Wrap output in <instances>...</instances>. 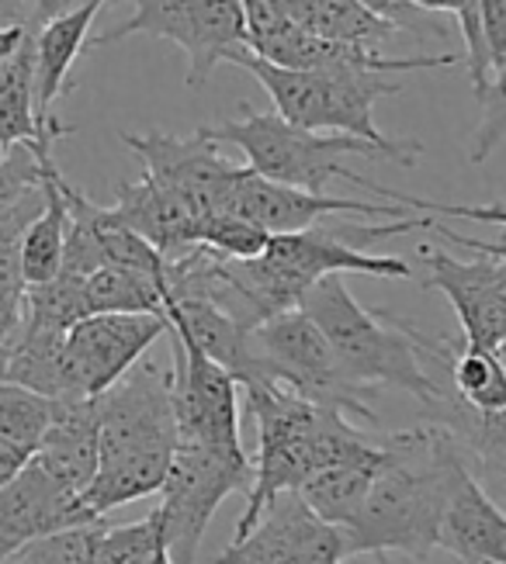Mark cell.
<instances>
[{
    "instance_id": "cell-32",
    "label": "cell",
    "mask_w": 506,
    "mask_h": 564,
    "mask_svg": "<svg viewBox=\"0 0 506 564\" xmlns=\"http://www.w3.org/2000/svg\"><path fill=\"white\" fill-rule=\"evenodd\" d=\"M63 139V132H45L32 142L11 145L0 156V212L18 205L25 194L42 187L45 174V156H53V142Z\"/></svg>"
},
{
    "instance_id": "cell-1",
    "label": "cell",
    "mask_w": 506,
    "mask_h": 564,
    "mask_svg": "<svg viewBox=\"0 0 506 564\" xmlns=\"http://www.w3.org/2000/svg\"><path fill=\"white\" fill-rule=\"evenodd\" d=\"M385 447L389 457L375 475L365 509L344 527L351 557L406 554L423 561L441 547L444 506L465 464V447L441 423L389 433Z\"/></svg>"
},
{
    "instance_id": "cell-48",
    "label": "cell",
    "mask_w": 506,
    "mask_h": 564,
    "mask_svg": "<svg viewBox=\"0 0 506 564\" xmlns=\"http://www.w3.org/2000/svg\"><path fill=\"white\" fill-rule=\"evenodd\" d=\"M499 564H506V547H503V554H499Z\"/></svg>"
},
{
    "instance_id": "cell-35",
    "label": "cell",
    "mask_w": 506,
    "mask_h": 564,
    "mask_svg": "<svg viewBox=\"0 0 506 564\" xmlns=\"http://www.w3.org/2000/svg\"><path fill=\"white\" fill-rule=\"evenodd\" d=\"M45 208V191L25 194L18 205L0 212V291H25V274H21V242L35 218Z\"/></svg>"
},
{
    "instance_id": "cell-40",
    "label": "cell",
    "mask_w": 506,
    "mask_h": 564,
    "mask_svg": "<svg viewBox=\"0 0 506 564\" xmlns=\"http://www.w3.org/2000/svg\"><path fill=\"white\" fill-rule=\"evenodd\" d=\"M482 8V32L493 56V73L506 63V0H478Z\"/></svg>"
},
{
    "instance_id": "cell-21",
    "label": "cell",
    "mask_w": 506,
    "mask_h": 564,
    "mask_svg": "<svg viewBox=\"0 0 506 564\" xmlns=\"http://www.w3.org/2000/svg\"><path fill=\"white\" fill-rule=\"evenodd\" d=\"M108 0H94V4L69 11L50 24H42L35 32V105H39V121H56L53 105L63 94L74 90L69 80V69L87 53V32L98 11Z\"/></svg>"
},
{
    "instance_id": "cell-15",
    "label": "cell",
    "mask_w": 506,
    "mask_h": 564,
    "mask_svg": "<svg viewBox=\"0 0 506 564\" xmlns=\"http://www.w3.org/2000/svg\"><path fill=\"white\" fill-rule=\"evenodd\" d=\"M80 523H94L84 499L42 471L35 460H29L8 485H0V561L21 544Z\"/></svg>"
},
{
    "instance_id": "cell-26",
    "label": "cell",
    "mask_w": 506,
    "mask_h": 564,
    "mask_svg": "<svg viewBox=\"0 0 506 564\" xmlns=\"http://www.w3.org/2000/svg\"><path fill=\"white\" fill-rule=\"evenodd\" d=\"M433 423L448 426L465 454L482 464V471L506 478V409L478 412L451 391V399L433 412Z\"/></svg>"
},
{
    "instance_id": "cell-38",
    "label": "cell",
    "mask_w": 506,
    "mask_h": 564,
    "mask_svg": "<svg viewBox=\"0 0 506 564\" xmlns=\"http://www.w3.org/2000/svg\"><path fill=\"white\" fill-rule=\"evenodd\" d=\"M381 198H389L396 205H406L409 212H423V215H444V218H469V223H493L506 226V205H486V208H472V205H441V202H427V198H409L402 191L385 187Z\"/></svg>"
},
{
    "instance_id": "cell-5",
    "label": "cell",
    "mask_w": 506,
    "mask_h": 564,
    "mask_svg": "<svg viewBox=\"0 0 506 564\" xmlns=\"http://www.w3.org/2000/svg\"><path fill=\"white\" fill-rule=\"evenodd\" d=\"M254 347V375H268L288 388H295L299 395L320 402L326 409H341L357 423H378L372 409L375 391L360 388L347 371L323 329L312 323L302 308L281 312L268 323H260L250 333ZM244 384V381H239Z\"/></svg>"
},
{
    "instance_id": "cell-20",
    "label": "cell",
    "mask_w": 506,
    "mask_h": 564,
    "mask_svg": "<svg viewBox=\"0 0 506 564\" xmlns=\"http://www.w3.org/2000/svg\"><path fill=\"white\" fill-rule=\"evenodd\" d=\"M166 318L177 339L198 347L205 357L223 364L236 381H247L254 375V347L250 329L233 318L223 305H215L198 294H181V299H166Z\"/></svg>"
},
{
    "instance_id": "cell-34",
    "label": "cell",
    "mask_w": 506,
    "mask_h": 564,
    "mask_svg": "<svg viewBox=\"0 0 506 564\" xmlns=\"http://www.w3.org/2000/svg\"><path fill=\"white\" fill-rule=\"evenodd\" d=\"M160 551H166L163 530L157 512H150L139 523H122V527L105 523L98 544H94V564H147Z\"/></svg>"
},
{
    "instance_id": "cell-33",
    "label": "cell",
    "mask_w": 506,
    "mask_h": 564,
    "mask_svg": "<svg viewBox=\"0 0 506 564\" xmlns=\"http://www.w3.org/2000/svg\"><path fill=\"white\" fill-rule=\"evenodd\" d=\"M105 530V520L69 527L39 541L21 544L14 554H8L0 564H94V544Z\"/></svg>"
},
{
    "instance_id": "cell-25",
    "label": "cell",
    "mask_w": 506,
    "mask_h": 564,
    "mask_svg": "<svg viewBox=\"0 0 506 564\" xmlns=\"http://www.w3.org/2000/svg\"><path fill=\"white\" fill-rule=\"evenodd\" d=\"M87 294V312L105 315V312H129V315H166V281L132 271V267H101L98 274L84 281Z\"/></svg>"
},
{
    "instance_id": "cell-19",
    "label": "cell",
    "mask_w": 506,
    "mask_h": 564,
    "mask_svg": "<svg viewBox=\"0 0 506 564\" xmlns=\"http://www.w3.org/2000/svg\"><path fill=\"white\" fill-rule=\"evenodd\" d=\"M441 547L457 564H499L506 547V517L472 475L469 460L457 468L441 520Z\"/></svg>"
},
{
    "instance_id": "cell-43",
    "label": "cell",
    "mask_w": 506,
    "mask_h": 564,
    "mask_svg": "<svg viewBox=\"0 0 506 564\" xmlns=\"http://www.w3.org/2000/svg\"><path fill=\"white\" fill-rule=\"evenodd\" d=\"M87 4H94V0H39L35 32L42 29V24H50V21H56V18H63V14H69V11H80V8H87Z\"/></svg>"
},
{
    "instance_id": "cell-12",
    "label": "cell",
    "mask_w": 506,
    "mask_h": 564,
    "mask_svg": "<svg viewBox=\"0 0 506 564\" xmlns=\"http://www.w3.org/2000/svg\"><path fill=\"white\" fill-rule=\"evenodd\" d=\"M423 288L441 291L465 329V347L496 350L506 339V260L478 253V260H454L444 250L423 247Z\"/></svg>"
},
{
    "instance_id": "cell-7",
    "label": "cell",
    "mask_w": 506,
    "mask_h": 564,
    "mask_svg": "<svg viewBox=\"0 0 506 564\" xmlns=\"http://www.w3.org/2000/svg\"><path fill=\"white\" fill-rule=\"evenodd\" d=\"M254 481V457L250 454H226L215 447H191L177 444L171 471L163 481V502L153 509L163 544L174 564H195L202 536L233 492H250Z\"/></svg>"
},
{
    "instance_id": "cell-10",
    "label": "cell",
    "mask_w": 506,
    "mask_h": 564,
    "mask_svg": "<svg viewBox=\"0 0 506 564\" xmlns=\"http://www.w3.org/2000/svg\"><path fill=\"white\" fill-rule=\"evenodd\" d=\"M174 357V412L177 444L215 447L226 454H247L239 436V381L223 364L205 357L198 347L177 339L171 329Z\"/></svg>"
},
{
    "instance_id": "cell-22",
    "label": "cell",
    "mask_w": 506,
    "mask_h": 564,
    "mask_svg": "<svg viewBox=\"0 0 506 564\" xmlns=\"http://www.w3.org/2000/svg\"><path fill=\"white\" fill-rule=\"evenodd\" d=\"M174 451H139V454H126L115 460H101L90 488L80 496L84 509L94 520H105L108 512L160 492L166 471H171Z\"/></svg>"
},
{
    "instance_id": "cell-17",
    "label": "cell",
    "mask_w": 506,
    "mask_h": 564,
    "mask_svg": "<svg viewBox=\"0 0 506 564\" xmlns=\"http://www.w3.org/2000/svg\"><path fill=\"white\" fill-rule=\"evenodd\" d=\"M268 257L284 263L309 284H316L330 274H365V278H413V267L399 257H378L368 250H357L344 236H336L333 226H312L302 232L271 236Z\"/></svg>"
},
{
    "instance_id": "cell-45",
    "label": "cell",
    "mask_w": 506,
    "mask_h": 564,
    "mask_svg": "<svg viewBox=\"0 0 506 564\" xmlns=\"http://www.w3.org/2000/svg\"><path fill=\"white\" fill-rule=\"evenodd\" d=\"M11 350L14 347H0V384L8 381V367H11Z\"/></svg>"
},
{
    "instance_id": "cell-41",
    "label": "cell",
    "mask_w": 506,
    "mask_h": 564,
    "mask_svg": "<svg viewBox=\"0 0 506 564\" xmlns=\"http://www.w3.org/2000/svg\"><path fill=\"white\" fill-rule=\"evenodd\" d=\"M244 11H247L250 39L254 35H268V32L281 29V24H288L284 0H244Z\"/></svg>"
},
{
    "instance_id": "cell-37",
    "label": "cell",
    "mask_w": 506,
    "mask_h": 564,
    "mask_svg": "<svg viewBox=\"0 0 506 564\" xmlns=\"http://www.w3.org/2000/svg\"><path fill=\"white\" fill-rule=\"evenodd\" d=\"M478 105H482V121H478V129L472 135L469 160L472 163H486L489 153L506 135V63L496 69V77H493L489 90L478 97Z\"/></svg>"
},
{
    "instance_id": "cell-29",
    "label": "cell",
    "mask_w": 506,
    "mask_h": 564,
    "mask_svg": "<svg viewBox=\"0 0 506 564\" xmlns=\"http://www.w3.org/2000/svg\"><path fill=\"white\" fill-rule=\"evenodd\" d=\"M305 29L333 42H351L368 48H378L385 39H392L399 32L396 24L372 14L360 0H316Z\"/></svg>"
},
{
    "instance_id": "cell-39",
    "label": "cell",
    "mask_w": 506,
    "mask_h": 564,
    "mask_svg": "<svg viewBox=\"0 0 506 564\" xmlns=\"http://www.w3.org/2000/svg\"><path fill=\"white\" fill-rule=\"evenodd\" d=\"M25 291H0V347H14L21 333H25V323H29Z\"/></svg>"
},
{
    "instance_id": "cell-9",
    "label": "cell",
    "mask_w": 506,
    "mask_h": 564,
    "mask_svg": "<svg viewBox=\"0 0 506 564\" xmlns=\"http://www.w3.org/2000/svg\"><path fill=\"white\" fill-rule=\"evenodd\" d=\"M160 336H171L166 315L105 312L87 315L66 333V375L74 399H98L147 357Z\"/></svg>"
},
{
    "instance_id": "cell-31",
    "label": "cell",
    "mask_w": 506,
    "mask_h": 564,
    "mask_svg": "<svg viewBox=\"0 0 506 564\" xmlns=\"http://www.w3.org/2000/svg\"><path fill=\"white\" fill-rule=\"evenodd\" d=\"M417 8L430 14H451L457 21L465 39V63H469V80L475 97H482L493 84V56L486 45V32H482V8L478 0H413Z\"/></svg>"
},
{
    "instance_id": "cell-16",
    "label": "cell",
    "mask_w": 506,
    "mask_h": 564,
    "mask_svg": "<svg viewBox=\"0 0 506 564\" xmlns=\"http://www.w3.org/2000/svg\"><path fill=\"white\" fill-rule=\"evenodd\" d=\"M111 212L118 223H126L142 239H150L166 260L191 253L202 239V212L184 194L163 187L150 174L118 184V202L111 205Z\"/></svg>"
},
{
    "instance_id": "cell-47",
    "label": "cell",
    "mask_w": 506,
    "mask_h": 564,
    "mask_svg": "<svg viewBox=\"0 0 506 564\" xmlns=\"http://www.w3.org/2000/svg\"><path fill=\"white\" fill-rule=\"evenodd\" d=\"M496 354H499V360H503V367H506V339L496 347Z\"/></svg>"
},
{
    "instance_id": "cell-30",
    "label": "cell",
    "mask_w": 506,
    "mask_h": 564,
    "mask_svg": "<svg viewBox=\"0 0 506 564\" xmlns=\"http://www.w3.org/2000/svg\"><path fill=\"white\" fill-rule=\"evenodd\" d=\"M25 302H29V323L32 329L42 333H60L66 336L74 329L80 318H87V294H84V281L77 278H53L45 284H29L25 291Z\"/></svg>"
},
{
    "instance_id": "cell-8",
    "label": "cell",
    "mask_w": 506,
    "mask_h": 564,
    "mask_svg": "<svg viewBox=\"0 0 506 564\" xmlns=\"http://www.w3.org/2000/svg\"><path fill=\"white\" fill-rule=\"evenodd\" d=\"M174 378V357L166 364L142 357L122 381L98 395L101 460L177 447Z\"/></svg>"
},
{
    "instance_id": "cell-36",
    "label": "cell",
    "mask_w": 506,
    "mask_h": 564,
    "mask_svg": "<svg viewBox=\"0 0 506 564\" xmlns=\"http://www.w3.org/2000/svg\"><path fill=\"white\" fill-rule=\"evenodd\" d=\"M202 247L215 250L219 257H229V260H254V257H263L271 247V232L260 229L250 218H239V215H229V212H215L202 223Z\"/></svg>"
},
{
    "instance_id": "cell-2",
    "label": "cell",
    "mask_w": 506,
    "mask_h": 564,
    "mask_svg": "<svg viewBox=\"0 0 506 564\" xmlns=\"http://www.w3.org/2000/svg\"><path fill=\"white\" fill-rule=\"evenodd\" d=\"M302 312L323 329L344 371L360 388L409 391L430 409V415L451 399V391L423 364V333L399 323V318L385 323L381 312H368L347 291L341 274L312 284L302 299Z\"/></svg>"
},
{
    "instance_id": "cell-42",
    "label": "cell",
    "mask_w": 506,
    "mask_h": 564,
    "mask_svg": "<svg viewBox=\"0 0 506 564\" xmlns=\"http://www.w3.org/2000/svg\"><path fill=\"white\" fill-rule=\"evenodd\" d=\"M39 0H0V32L8 29H35Z\"/></svg>"
},
{
    "instance_id": "cell-28",
    "label": "cell",
    "mask_w": 506,
    "mask_h": 564,
    "mask_svg": "<svg viewBox=\"0 0 506 564\" xmlns=\"http://www.w3.org/2000/svg\"><path fill=\"white\" fill-rule=\"evenodd\" d=\"M451 381L454 395L478 412H499L506 409V367L496 350H475L462 347L451 360Z\"/></svg>"
},
{
    "instance_id": "cell-4",
    "label": "cell",
    "mask_w": 506,
    "mask_h": 564,
    "mask_svg": "<svg viewBox=\"0 0 506 564\" xmlns=\"http://www.w3.org/2000/svg\"><path fill=\"white\" fill-rule=\"evenodd\" d=\"M239 108H244L239 118L219 121V126H202L198 132L215 145L229 142L236 150H244L247 166L254 174L312 194H326L333 181L368 187L378 198L385 194L381 184H375L372 177L357 174V170L344 163L347 156H385L378 145L344 132H309L292 126V121H284L278 111H254V105H239Z\"/></svg>"
},
{
    "instance_id": "cell-11",
    "label": "cell",
    "mask_w": 506,
    "mask_h": 564,
    "mask_svg": "<svg viewBox=\"0 0 506 564\" xmlns=\"http://www.w3.org/2000/svg\"><path fill=\"white\" fill-rule=\"evenodd\" d=\"M344 527L320 520L299 492H281L257 527L233 541L215 564H347Z\"/></svg>"
},
{
    "instance_id": "cell-14",
    "label": "cell",
    "mask_w": 506,
    "mask_h": 564,
    "mask_svg": "<svg viewBox=\"0 0 506 564\" xmlns=\"http://www.w3.org/2000/svg\"><path fill=\"white\" fill-rule=\"evenodd\" d=\"M129 150L142 160V170L171 187L202 212V218L223 208L236 174L244 166H233V160L215 153V142L195 132L191 139H177L171 132H118Z\"/></svg>"
},
{
    "instance_id": "cell-24",
    "label": "cell",
    "mask_w": 506,
    "mask_h": 564,
    "mask_svg": "<svg viewBox=\"0 0 506 564\" xmlns=\"http://www.w3.org/2000/svg\"><path fill=\"white\" fill-rule=\"evenodd\" d=\"M381 464H330V468L316 471L299 488V496L309 502V509L320 520L333 527H351L368 502V492L375 485V475L381 471Z\"/></svg>"
},
{
    "instance_id": "cell-27",
    "label": "cell",
    "mask_w": 506,
    "mask_h": 564,
    "mask_svg": "<svg viewBox=\"0 0 506 564\" xmlns=\"http://www.w3.org/2000/svg\"><path fill=\"white\" fill-rule=\"evenodd\" d=\"M53 423V399L14 381L0 384V447L32 460Z\"/></svg>"
},
{
    "instance_id": "cell-49",
    "label": "cell",
    "mask_w": 506,
    "mask_h": 564,
    "mask_svg": "<svg viewBox=\"0 0 506 564\" xmlns=\"http://www.w3.org/2000/svg\"><path fill=\"white\" fill-rule=\"evenodd\" d=\"M0 156H4V150H0Z\"/></svg>"
},
{
    "instance_id": "cell-46",
    "label": "cell",
    "mask_w": 506,
    "mask_h": 564,
    "mask_svg": "<svg viewBox=\"0 0 506 564\" xmlns=\"http://www.w3.org/2000/svg\"><path fill=\"white\" fill-rule=\"evenodd\" d=\"M147 564H174V561H171V554H166V551H160V554H153Z\"/></svg>"
},
{
    "instance_id": "cell-44",
    "label": "cell",
    "mask_w": 506,
    "mask_h": 564,
    "mask_svg": "<svg viewBox=\"0 0 506 564\" xmlns=\"http://www.w3.org/2000/svg\"><path fill=\"white\" fill-rule=\"evenodd\" d=\"M32 32H35V29H8V32H0V66H4V63L18 53L21 42H25Z\"/></svg>"
},
{
    "instance_id": "cell-6",
    "label": "cell",
    "mask_w": 506,
    "mask_h": 564,
    "mask_svg": "<svg viewBox=\"0 0 506 564\" xmlns=\"http://www.w3.org/2000/svg\"><path fill=\"white\" fill-rule=\"evenodd\" d=\"M136 14L87 48L115 45L129 35H153L174 42L187 56V87L198 90L219 63H229L239 48H247L250 29L244 0H129Z\"/></svg>"
},
{
    "instance_id": "cell-18",
    "label": "cell",
    "mask_w": 506,
    "mask_h": 564,
    "mask_svg": "<svg viewBox=\"0 0 506 564\" xmlns=\"http://www.w3.org/2000/svg\"><path fill=\"white\" fill-rule=\"evenodd\" d=\"M63 488L84 496L101 468V412L98 399H60L53 402V423L42 447L32 457Z\"/></svg>"
},
{
    "instance_id": "cell-23",
    "label": "cell",
    "mask_w": 506,
    "mask_h": 564,
    "mask_svg": "<svg viewBox=\"0 0 506 564\" xmlns=\"http://www.w3.org/2000/svg\"><path fill=\"white\" fill-rule=\"evenodd\" d=\"M45 132H69L60 121H39L35 105V32L0 66V150L32 142Z\"/></svg>"
},
{
    "instance_id": "cell-3",
    "label": "cell",
    "mask_w": 506,
    "mask_h": 564,
    "mask_svg": "<svg viewBox=\"0 0 506 564\" xmlns=\"http://www.w3.org/2000/svg\"><path fill=\"white\" fill-rule=\"evenodd\" d=\"M254 73V80L268 90L274 111L309 132H344L357 135L389 156L399 166H417L423 145L417 139H389L375 126V105L381 97L399 94L402 84L389 73H316V69H284L239 48L229 59Z\"/></svg>"
},
{
    "instance_id": "cell-13",
    "label": "cell",
    "mask_w": 506,
    "mask_h": 564,
    "mask_svg": "<svg viewBox=\"0 0 506 564\" xmlns=\"http://www.w3.org/2000/svg\"><path fill=\"white\" fill-rule=\"evenodd\" d=\"M219 212L250 218V223L268 229L271 236L312 229L333 215H368V218H409L413 215L406 205H372V202H351V198H333V194H312L302 187H288V184L254 174L250 166H244L236 174Z\"/></svg>"
}]
</instances>
